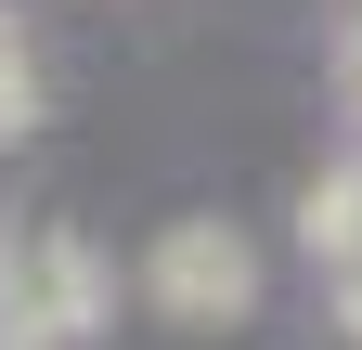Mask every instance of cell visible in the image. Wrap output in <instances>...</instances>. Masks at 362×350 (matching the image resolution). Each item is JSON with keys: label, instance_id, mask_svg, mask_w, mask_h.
<instances>
[{"label": "cell", "instance_id": "obj_2", "mask_svg": "<svg viewBox=\"0 0 362 350\" xmlns=\"http://www.w3.org/2000/svg\"><path fill=\"white\" fill-rule=\"evenodd\" d=\"M143 298H156L168 324H246L259 312V247L233 221H168L143 247Z\"/></svg>", "mask_w": 362, "mask_h": 350}, {"label": "cell", "instance_id": "obj_3", "mask_svg": "<svg viewBox=\"0 0 362 350\" xmlns=\"http://www.w3.org/2000/svg\"><path fill=\"white\" fill-rule=\"evenodd\" d=\"M298 234H310V259H337V273L362 259V156L337 169V182H310V195H298Z\"/></svg>", "mask_w": 362, "mask_h": 350}, {"label": "cell", "instance_id": "obj_5", "mask_svg": "<svg viewBox=\"0 0 362 350\" xmlns=\"http://www.w3.org/2000/svg\"><path fill=\"white\" fill-rule=\"evenodd\" d=\"M337 324L362 337V259H349V273H337Z\"/></svg>", "mask_w": 362, "mask_h": 350}, {"label": "cell", "instance_id": "obj_4", "mask_svg": "<svg viewBox=\"0 0 362 350\" xmlns=\"http://www.w3.org/2000/svg\"><path fill=\"white\" fill-rule=\"evenodd\" d=\"M39 117V52H26V13L0 0V130H26Z\"/></svg>", "mask_w": 362, "mask_h": 350}, {"label": "cell", "instance_id": "obj_1", "mask_svg": "<svg viewBox=\"0 0 362 350\" xmlns=\"http://www.w3.org/2000/svg\"><path fill=\"white\" fill-rule=\"evenodd\" d=\"M104 312V273H90L78 234H26L0 247V350H78Z\"/></svg>", "mask_w": 362, "mask_h": 350}]
</instances>
